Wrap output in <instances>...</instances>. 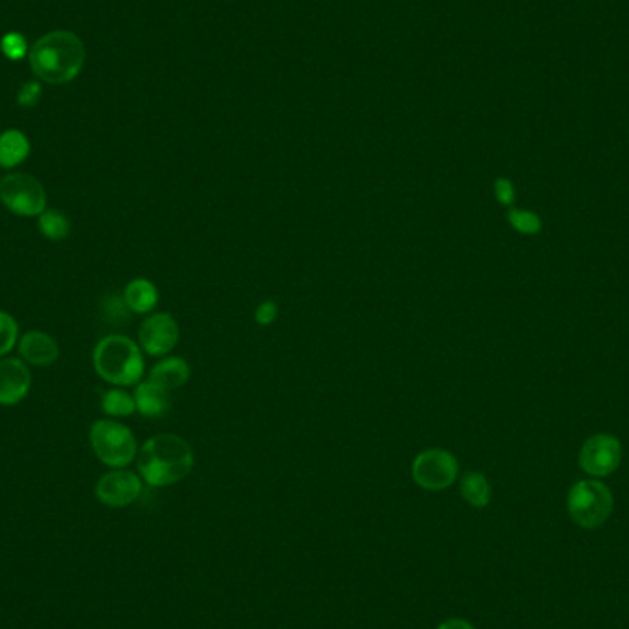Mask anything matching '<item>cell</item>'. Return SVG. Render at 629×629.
<instances>
[{"label": "cell", "instance_id": "cell-1", "mask_svg": "<svg viewBox=\"0 0 629 629\" xmlns=\"http://www.w3.org/2000/svg\"><path fill=\"white\" fill-rule=\"evenodd\" d=\"M194 449L183 436L162 433L148 438L138 449L137 466L142 481L153 488L184 481L194 469Z\"/></svg>", "mask_w": 629, "mask_h": 629}, {"label": "cell", "instance_id": "cell-2", "mask_svg": "<svg viewBox=\"0 0 629 629\" xmlns=\"http://www.w3.org/2000/svg\"><path fill=\"white\" fill-rule=\"evenodd\" d=\"M28 59L39 80L63 85L78 78L85 65V46L69 30H56L35 41Z\"/></svg>", "mask_w": 629, "mask_h": 629}, {"label": "cell", "instance_id": "cell-3", "mask_svg": "<svg viewBox=\"0 0 629 629\" xmlns=\"http://www.w3.org/2000/svg\"><path fill=\"white\" fill-rule=\"evenodd\" d=\"M92 365L103 381L120 389L138 385L146 370L142 348L120 333H111L98 341L92 352Z\"/></svg>", "mask_w": 629, "mask_h": 629}, {"label": "cell", "instance_id": "cell-4", "mask_svg": "<svg viewBox=\"0 0 629 629\" xmlns=\"http://www.w3.org/2000/svg\"><path fill=\"white\" fill-rule=\"evenodd\" d=\"M89 442L94 455L109 468H127L138 455L133 431L116 420H96L89 431Z\"/></svg>", "mask_w": 629, "mask_h": 629}, {"label": "cell", "instance_id": "cell-5", "mask_svg": "<svg viewBox=\"0 0 629 629\" xmlns=\"http://www.w3.org/2000/svg\"><path fill=\"white\" fill-rule=\"evenodd\" d=\"M613 493L600 481H580L567 497V510L578 527H602L613 512Z\"/></svg>", "mask_w": 629, "mask_h": 629}, {"label": "cell", "instance_id": "cell-6", "mask_svg": "<svg viewBox=\"0 0 629 629\" xmlns=\"http://www.w3.org/2000/svg\"><path fill=\"white\" fill-rule=\"evenodd\" d=\"M0 201L19 218H39L46 210L45 186L30 173H10L0 179Z\"/></svg>", "mask_w": 629, "mask_h": 629}, {"label": "cell", "instance_id": "cell-7", "mask_svg": "<svg viewBox=\"0 0 629 629\" xmlns=\"http://www.w3.org/2000/svg\"><path fill=\"white\" fill-rule=\"evenodd\" d=\"M458 469L457 457L447 449H425L412 460V481L427 492H442L455 484Z\"/></svg>", "mask_w": 629, "mask_h": 629}, {"label": "cell", "instance_id": "cell-8", "mask_svg": "<svg viewBox=\"0 0 629 629\" xmlns=\"http://www.w3.org/2000/svg\"><path fill=\"white\" fill-rule=\"evenodd\" d=\"M181 339L179 322L172 313H149L138 330V346L149 357L172 354Z\"/></svg>", "mask_w": 629, "mask_h": 629}, {"label": "cell", "instance_id": "cell-9", "mask_svg": "<svg viewBox=\"0 0 629 629\" xmlns=\"http://www.w3.org/2000/svg\"><path fill=\"white\" fill-rule=\"evenodd\" d=\"M96 499L109 508H124L135 503L142 493V479L127 469H113L96 482Z\"/></svg>", "mask_w": 629, "mask_h": 629}, {"label": "cell", "instance_id": "cell-10", "mask_svg": "<svg viewBox=\"0 0 629 629\" xmlns=\"http://www.w3.org/2000/svg\"><path fill=\"white\" fill-rule=\"evenodd\" d=\"M622 449L617 438L609 435H596L589 438L580 453V466L593 477H607L620 464Z\"/></svg>", "mask_w": 629, "mask_h": 629}, {"label": "cell", "instance_id": "cell-11", "mask_svg": "<svg viewBox=\"0 0 629 629\" xmlns=\"http://www.w3.org/2000/svg\"><path fill=\"white\" fill-rule=\"evenodd\" d=\"M32 389V374L28 363L17 357L0 359V405L15 407Z\"/></svg>", "mask_w": 629, "mask_h": 629}, {"label": "cell", "instance_id": "cell-12", "mask_svg": "<svg viewBox=\"0 0 629 629\" xmlns=\"http://www.w3.org/2000/svg\"><path fill=\"white\" fill-rule=\"evenodd\" d=\"M19 354L28 365L50 366L59 359V344L48 333L32 330L19 339Z\"/></svg>", "mask_w": 629, "mask_h": 629}, {"label": "cell", "instance_id": "cell-13", "mask_svg": "<svg viewBox=\"0 0 629 629\" xmlns=\"http://www.w3.org/2000/svg\"><path fill=\"white\" fill-rule=\"evenodd\" d=\"M137 411L146 418H162L172 409V392L153 381H140L133 392Z\"/></svg>", "mask_w": 629, "mask_h": 629}, {"label": "cell", "instance_id": "cell-14", "mask_svg": "<svg viewBox=\"0 0 629 629\" xmlns=\"http://www.w3.org/2000/svg\"><path fill=\"white\" fill-rule=\"evenodd\" d=\"M190 376H192V368L186 359L166 355L149 370L148 379L161 385L162 389L173 392L184 387L190 381Z\"/></svg>", "mask_w": 629, "mask_h": 629}, {"label": "cell", "instance_id": "cell-15", "mask_svg": "<svg viewBox=\"0 0 629 629\" xmlns=\"http://www.w3.org/2000/svg\"><path fill=\"white\" fill-rule=\"evenodd\" d=\"M127 308L135 315H149L159 304V289L148 278H135L124 289Z\"/></svg>", "mask_w": 629, "mask_h": 629}, {"label": "cell", "instance_id": "cell-16", "mask_svg": "<svg viewBox=\"0 0 629 629\" xmlns=\"http://www.w3.org/2000/svg\"><path fill=\"white\" fill-rule=\"evenodd\" d=\"M32 151V144L23 131L8 129L0 135V168L13 170L21 166Z\"/></svg>", "mask_w": 629, "mask_h": 629}, {"label": "cell", "instance_id": "cell-17", "mask_svg": "<svg viewBox=\"0 0 629 629\" xmlns=\"http://www.w3.org/2000/svg\"><path fill=\"white\" fill-rule=\"evenodd\" d=\"M460 495L473 508H486L492 499V486L479 471H468L460 481Z\"/></svg>", "mask_w": 629, "mask_h": 629}, {"label": "cell", "instance_id": "cell-18", "mask_svg": "<svg viewBox=\"0 0 629 629\" xmlns=\"http://www.w3.org/2000/svg\"><path fill=\"white\" fill-rule=\"evenodd\" d=\"M37 227L46 240L50 241L67 240L72 232L69 216L63 214L61 210H48V208L37 218Z\"/></svg>", "mask_w": 629, "mask_h": 629}, {"label": "cell", "instance_id": "cell-19", "mask_svg": "<svg viewBox=\"0 0 629 629\" xmlns=\"http://www.w3.org/2000/svg\"><path fill=\"white\" fill-rule=\"evenodd\" d=\"M102 411L111 418H124L137 411L133 394L124 389L105 390L102 394Z\"/></svg>", "mask_w": 629, "mask_h": 629}, {"label": "cell", "instance_id": "cell-20", "mask_svg": "<svg viewBox=\"0 0 629 629\" xmlns=\"http://www.w3.org/2000/svg\"><path fill=\"white\" fill-rule=\"evenodd\" d=\"M19 344V324L8 311L0 309V359L8 357Z\"/></svg>", "mask_w": 629, "mask_h": 629}, {"label": "cell", "instance_id": "cell-21", "mask_svg": "<svg viewBox=\"0 0 629 629\" xmlns=\"http://www.w3.org/2000/svg\"><path fill=\"white\" fill-rule=\"evenodd\" d=\"M508 221H510V225H512L517 232L527 234V236L538 234L539 230H541V219H539L536 214L527 212V210L512 208V210L508 212Z\"/></svg>", "mask_w": 629, "mask_h": 629}, {"label": "cell", "instance_id": "cell-22", "mask_svg": "<svg viewBox=\"0 0 629 629\" xmlns=\"http://www.w3.org/2000/svg\"><path fill=\"white\" fill-rule=\"evenodd\" d=\"M0 48H2V54L12 61H21L28 54V43L24 35L17 32L4 35L0 41Z\"/></svg>", "mask_w": 629, "mask_h": 629}, {"label": "cell", "instance_id": "cell-23", "mask_svg": "<svg viewBox=\"0 0 629 629\" xmlns=\"http://www.w3.org/2000/svg\"><path fill=\"white\" fill-rule=\"evenodd\" d=\"M103 311H105V315H109V319H111V321H124L127 313H129V308H127L124 297L111 295V297L105 298V302H103Z\"/></svg>", "mask_w": 629, "mask_h": 629}, {"label": "cell", "instance_id": "cell-24", "mask_svg": "<svg viewBox=\"0 0 629 629\" xmlns=\"http://www.w3.org/2000/svg\"><path fill=\"white\" fill-rule=\"evenodd\" d=\"M41 94H43L41 85L35 81H28V83H24L21 91L17 94V102L21 107H35L41 100Z\"/></svg>", "mask_w": 629, "mask_h": 629}, {"label": "cell", "instance_id": "cell-25", "mask_svg": "<svg viewBox=\"0 0 629 629\" xmlns=\"http://www.w3.org/2000/svg\"><path fill=\"white\" fill-rule=\"evenodd\" d=\"M276 319H278V304L275 300H264L254 311V321L260 326H271Z\"/></svg>", "mask_w": 629, "mask_h": 629}, {"label": "cell", "instance_id": "cell-26", "mask_svg": "<svg viewBox=\"0 0 629 629\" xmlns=\"http://www.w3.org/2000/svg\"><path fill=\"white\" fill-rule=\"evenodd\" d=\"M493 192H495V197H497V201L504 206H512L515 201V190L514 184L510 183L508 179H497L495 181V186H493Z\"/></svg>", "mask_w": 629, "mask_h": 629}, {"label": "cell", "instance_id": "cell-27", "mask_svg": "<svg viewBox=\"0 0 629 629\" xmlns=\"http://www.w3.org/2000/svg\"><path fill=\"white\" fill-rule=\"evenodd\" d=\"M436 629H475L473 624H469L464 618H449L446 622H442Z\"/></svg>", "mask_w": 629, "mask_h": 629}]
</instances>
